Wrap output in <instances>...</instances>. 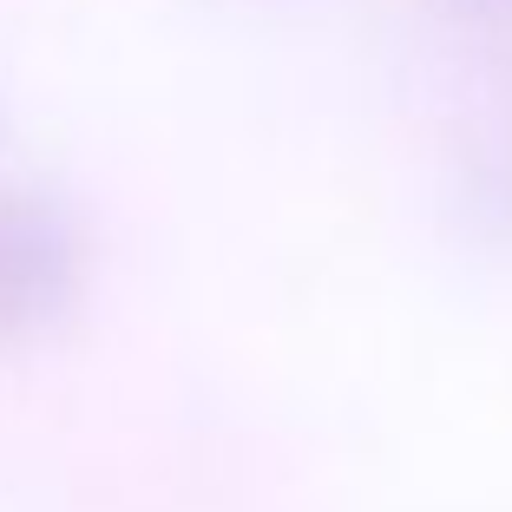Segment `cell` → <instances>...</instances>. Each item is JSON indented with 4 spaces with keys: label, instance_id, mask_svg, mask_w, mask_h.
Returning a JSON list of instances; mask_svg holds the SVG:
<instances>
[{
    "label": "cell",
    "instance_id": "cell-1",
    "mask_svg": "<svg viewBox=\"0 0 512 512\" xmlns=\"http://www.w3.org/2000/svg\"><path fill=\"white\" fill-rule=\"evenodd\" d=\"M79 289V230L60 204L0 197V348L40 335Z\"/></svg>",
    "mask_w": 512,
    "mask_h": 512
},
{
    "label": "cell",
    "instance_id": "cell-2",
    "mask_svg": "<svg viewBox=\"0 0 512 512\" xmlns=\"http://www.w3.org/2000/svg\"><path fill=\"white\" fill-rule=\"evenodd\" d=\"M480 7H512V0H480Z\"/></svg>",
    "mask_w": 512,
    "mask_h": 512
}]
</instances>
